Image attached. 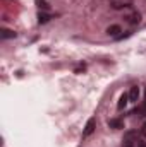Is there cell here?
Segmentation results:
<instances>
[{"label":"cell","instance_id":"cell-1","mask_svg":"<svg viewBox=\"0 0 146 147\" xmlns=\"http://www.w3.org/2000/svg\"><path fill=\"white\" fill-rule=\"evenodd\" d=\"M124 10H126V19H127V22H131V24H138V22L141 21L139 12L134 10L132 7H127V9H124Z\"/></svg>","mask_w":146,"mask_h":147},{"label":"cell","instance_id":"cell-2","mask_svg":"<svg viewBox=\"0 0 146 147\" xmlns=\"http://www.w3.org/2000/svg\"><path fill=\"white\" fill-rule=\"evenodd\" d=\"M136 144H138V134L136 132H127L126 137H124L122 147H136Z\"/></svg>","mask_w":146,"mask_h":147},{"label":"cell","instance_id":"cell-3","mask_svg":"<svg viewBox=\"0 0 146 147\" xmlns=\"http://www.w3.org/2000/svg\"><path fill=\"white\" fill-rule=\"evenodd\" d=\"M132 5V0H110V7L113 10H124Z\"/></svg>","mask_w":146,"mask_h":147},{"label":"cell","instance_id":"cell-4","mask_svg":"<svg viewBox=\"0 0 146 147\" xmlns=\"http://www.w3.org/2000/svg\"><path fill=\"white\" fill-rule=\"evenodd\" d=\"M95 127H96L95 118H89L88 123H86V127H84V130H83V137H89V135L95 132Z\"/></svg>","mask_w":146,"mask_h":147},{"label":"cell","instance_id":"cell-5","mask_svg":"<svg viewBox=\"0 0 146 147\" xmlns=\"http://www.w3.org/2000/svg\"><path fill=\"white\" fill-rule=\"evenodd\" d=\"M127 96H129V101L136 103V101H138V98H139V89H138V86H132Z\"/></svg>","mask_w":146,"mask_h":147},{"label":"cell","instance_id":"cell-6","mask_svg":"<svg viewBox=\"0 0 146 147\" xmlns=\"http://www.w3.org/2000/svg\"><path fill=\"white\" fill-rule=\"evenodd\" d=\"M108 127H110V128H115V130L124 128V121H122V120H119V118H112V120H108Z\"/></svg>","mask_w":146,"mask_h":147},{"label":"cell","instance_id":"cell-7","mask_svg":"<svg viewBox=\"0 0 146 147\" xmlns=\"http://www.w3.org/2000/svg\"><path fill=\"white\" fill-rule=\"evenodd\" d=\"M127 103H129V96H127V94H122V96H120V99H119L117 108H119V110H124V108L127 106Z\"/></svg>","mask_w":146,"mask_h":147},{"label":"cell","instance_id":"cell-8","mask_svg":"<svg viewBox=\"0 0 146 147\" xmlns=\"http://www.w3.org/2000/svg\"><path fill=\"white\" fill-rule=\"evenodd\" d=\"M107 33H108L110 36H117V38H119V33H120V26H110L108 29H107Z\"/></svg>","mask_w":146,"mask_h":147},{"label":"cell","instance_id":"cell-9","mask_svg":"<svg viewBox=\"0 0 146 147\" xmlns=\"http://www.w3.org/2000/svg\"><path fill=\"white\" fill-rule=\"evenodd\" d=\"M14 36H16L14 31H10V29H2V38H3V39H7V38H14Z\"/></svg>","mask_w":146,"mask_h":147},{"label":"cell","instance_id":"cell-10","mask_svg":"<svg viewBox=\"0 0 146 147\" xmlns=\"http://www.w3.org/2000/svg\"><path fill=\"white\" fill-rule=\"evenodd\" d=\"M48 21H50V16H48V14H40V16H38V22H40V24H45V22H48Z\"/></svg>","mask_w":146,"mask_h":147},{"label":"cell","instance_id":"cell-11","mask_svg":"<svg viewBox=\"0 0 146 147\" xmlns=\"http://www.w3.org/2000/svg\"><path fill=\"white\" fill-rule=\"evenodd\" d=\"M141 135H143V137L146 139V121L143 123V127H141Z\"/></svg>","mask_w":146,"mask_h":147},{"label":"cell","instance_id":"cell-12","mask_svg":"<svg viewBox=\"0 0 146 147\" xmlns=\"http://www.w3.org/2000/svg\"><path fill=\"white\" fill-rule=\"evenodd\" d=\"M136 147H146V142H145V140H138Z\"/></svg>","mask_w":146,"mask_h":147},{"label":"cell","instance_id":"cell-13","mask_svg":"<svg viewBox=\"0 0 146 147\" xmlns=\"http://www.w3.org/2000/svg\"><path fill=\"white\" fill-rule=\"evenodd\" d=\"M143 108L146 110V89H145V103H143Z\"/></svg>","mask_w":146,"mask_h":147}]
</instances>
